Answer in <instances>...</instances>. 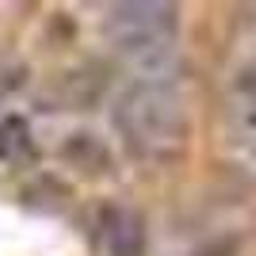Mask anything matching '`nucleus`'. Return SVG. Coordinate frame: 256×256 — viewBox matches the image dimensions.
Returning <instances> with one entry per match:
<instances>
[{
    "label": "nucleus",
    "instance_id": "f257e3e1",
    "mask_svg": "<svg viewBox=\"0 0 256 256\" xmlns=\"http://www.w3.org/2000/svg\"><path fill=\"white\" fill-rule=\"evenodd\" d=\"M115 126L138 160L164 164L176 160L188 146V107L172 84L150 76L122 92L115 107Z\"/></svg>",
    "mask_w": 256,
    "mask_h": 256
},
{
    "label": "nucleus",
    "instance_id": "f03ea898",
    "mask_svg": "<svg viewBox=\"0 0 256 256\" xmlns=\"http://www.w3.org/2000/svg\"><path fill=\"white\" fill-rule=\"evenodd\" d=\"M104 34L115 46V54H122L130 65L157 73L176 54L180 20L172 4H115L104 20Z\"/></svg>",
    "mask_w": 256,
    "mask_h": 256
},
{
    "label": "nucleus",
    "instance_id": "7ed1b4c3",
    "mask_svg": "<svg viewBox=\"0 0 256 256\" xmlns=\"http://www.w3.org/2000/svg\"><path fill=\"white\" fill-rule=\"evenodd\" d=\"M100 248L107 256H142L146 252V222L130 206H104L96 222Z\"/></svg>",
    "mask_w": 256,
    "mask_h": 256
},
{
    "label": "nucleus",
    "instance_id": "20e7f679",
    "mask_svg": "<svg viewBox=\"0 0 256 256\" xmlns=\"http://www.w3.org/2000/svg\"><path fill=\"white\" fill-rule=\"evenodd\" d=\"M226 122L237 150L256 153V73H241L226 96Z\"/></svg>",
    "mask_w": 256,
    "mask_h": 256
},
{
    "label": "nucleus",
    "instance_id": "39448f33",
    "mask_svg": "<svg viewBox=\"0 0 256 256\" xmlns=\"http://www.w3.org/2000/svg\"><path fill=\"white\" fill-rule=\"evenodd\" d=\"M27 153V126L20 118H4L0 122V160H16Z\"/></svg>",
    "mask_w": 256,
    "mask_h": 256
}]
</instances>
